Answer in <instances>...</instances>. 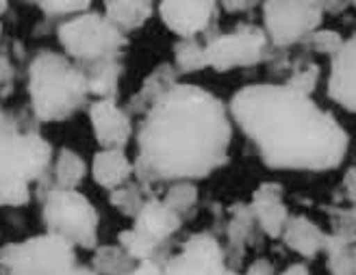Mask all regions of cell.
<instances>
[{
  "label": "cell",
  "mask_w": 356,
  "mask_h": 275,
  "mask_svg": "<svg viewBox=\"0 0 356 275\" xmlns=\"http://www.w3.org/2000/svg\"><path fill=\"white\" fill-rule=\"evenodd\" d=\"M85 176H87V165L81 158V154L76 150L63 148L52 158L48 189H76Z\"/></svg>",
  "instance_id": "cell-18"
},
{
  "label": "cell",
  "mask_w": 356,
  "mask_h": 275,
  "mask_svg": "<svg viewBox=\"0 0 356 275\" xmlns=\"http://www.w3.org/2000/svg\"><path fill=\"white\" fill-rule=\"evenodd\" d=\"M122 256H127L122 247H104L94 256V271L98 275H124L133 267H124Z\"/></svg>",
  "instance_id": "cell-22"
},
{
  "label": "cell",
  "mask_w": 356,
  "mask_h": 275,
  "mask_svg": "<svg viewBox=\"0 0 356 275\" xmlns=\"http://www.w3.org/2000/svg\"><path fill=\"white\" fill-rule=\"evenodd\" d=\"M181 226H183V217L174 212L165 201L148 199V201H144V206L139 208V212L135 217V226L131 230L137 236L144 238V241L161 249L168 238L172 234H176Z\"/></svg>",
  "instance_id": "cell-13"
},
{
  "label": "cell",
  "mask_w": 356,
  "mask_h": 275,
  "mask_svg": "<svg viewBox=\"0 0 356 275\" xmlns=\"http://www.w3.org/2000/svg\"><path fill=\"white\" fill-rule=\"evenodd\" d=\"M195 197H198V193H195V187L189 185V182H181V185H174L168 195H165V204L183 217V212L191 210V206L195 204Z\"/></svg>",
  "instance_id": "cell-23"
},
{
  "label": "cell",
  "mask_w": 356,
  "mask_h": 275,
  "mask_svg": "<svg viewBox=\"0 0 356 275\" xmlns=\"http://www.w3.org/2000/svg\"><path fill=\"white\" fill-rule=\"evenodd\" d=\"M13 81H15V67H13V61L7 57V54L0 52V96L11 94Z\"/></svg>",
  "instance_id": "cell-28"
},
{
  "label": "cell",
  "mask_w": 356,
  "mask_h": 275,
  "mask_svg": "<svg viewBox=\"0 0 356 275\" xmlns=\"http://www.w3.org/2000/svg\"><path fill=\"white\" fill-rule=\"evenodd\" d=\"M57 38L65 57L81 67L118 59L122 46L127 44L124 33H120L102 13H81L63 20Z\"/></svg>",
  "instance_id": "cell-6"
},
{
  "label": "cell",
  "mask_w": 356,
  "mask_h": 275,
  "mask_svg": "<svg viewBox=\"0 0 356 275\" xmlns=\"http://www.w3.org/2000/svg\"><path fill=\"white\" fill-rule=\"evenodd\" d=\"M343 185H346V193L348 197L356 204V167H352L348 174H346V180H343Z\"/></svg>",
  "instance_id": "cell-30"
},
{
  "label": "cell",
  "mask_w": 356,
  "mask_h": 275,
  "mask_svg": "<svg viewBox=\"0 0 356 275\" xmlns=\"http://www.w3.org/2000/svg\"><path fill=\"white\" fill-rule=\"evenodd\" d=\"M252 212L261 224L263 232L272 238H278L289 222V212L282 201L278 185H261L252 199Z\"/></svg>",
  "instance_id": "cell-15"
},
{
  "label": "cell",
  "mask_w": 356,
  "mask_h": 275,
  "mask_svg": "<svg viewBox=\"0 0 356 275\" xmlns=\"http://www.w3.org/2000/svg\"><path fill=\"white\" fill-rule=\"evenodd\" d=\"M7 9H9V3H5V0H0V15H5Z\"/></svg>",
  "instance_id": "cell-35"
},
{
  "label": "cell",
  "mask_w": 356,
  "mask_h": 275,
  "mask_svg": "<svg viewBox=\"0 0 356 275\" xmlns=\"http://www.w3.org/2000/svg\"><path fill=\"white\" fill-rule=\"evenodd\" d=\"M230 115L272 169L326 172L348 152L350 139L341 124L287 85H254L237 91Z\"/></svg>",
  "instance_id": "cell-1"
},
{
  "label": "cell",
  "mask_w": 356,
  "mask_h": 275,
  "mask_svg": "<svg viewBox=\"0 0 356 275\" xmlns=\"http://www.w3.org/2000/svg\"><path fill=\"white\" fill-rule=\"evenodd\" d=\"M76 267L74 247L48 232L0 249L5 275H70Z\"/></svg>",
  "instance_id": "cell-7"
},
{
  "label": "cell",
  "mask_w": 356,
  "mask_h": 275,
  "mask_svg": "<svg viewBox=\"0 0 356 275\" xmlns=\"http://www.w3.org/2000/svg\"><path fill=\"white\" fill-rule=\"evenodd\" d=\"M328 96L337 104L356 113V35L343 42L341 50L332 57Z\"/></svg>",
  "instance_id": "cell-14"
},
{
  "label": "cell",
  "mask_w": 356,
  "mask_h": 275,
  "mask_svg": "<svg viewBox=\"0 0 356 275\" xmlns=\"http://www.w3.org/2000/svg\"><path fill=\"white\" fill-rule=\"evenodd\" d=\"M0 111H3V104H0Z\"/></svg>",
  "instance_id": "cell-37"
},
{
  "label": "cell",
  "mask_w": 356,
  "mask_h": 275,
  "mask_svg": "<svg viewBox=\"0 0 356 275\" xmlns=\"http://www.w3.org/2000/svg\"><path fill=\"white\" fill-rule=\"evenodd\" d=\"M230 135L226 106L216 96L174 85L141 124L135 169L144 182L204 178L226 162Z\"/></svg>",
  "instance_id": "cell-2"
},
{
  "label": "cell",
  "mask_w": 356,
  "mask_h": 275,
  "mask_svg": "<svg viewBox=\"0 0 356 275\" xmlns=\"http://www.w3.org/2000/svg\"><path fill=\"white\" fill-rule=\"evenodd\" d=\"M85 76H87V87H89V96H98V100H113L115 91H118V78L122 65L118 59L111 61H102L96 65L83 67Z\"/></svg>",
  "instance_id": "cell-20"
},
{
  "label": "cell",
  "mask_w": 356,
  "mask_h": 275,
  "mask_svg": "<svg viewBox=\"0 0 356 275\" xmlns=\"http://www.w3.org/2000/svg\"><path fill=\"white\" fill-rule=\"evenodd\" d=\"M176 65L181 72H198L207 67L204 63V46H200L195 40H181L174 48Z\"/></svg>",
  "instance_id": "cell-21"
},
{
  "label": "cell",
  "mask_w": 356,
  "mask_h": 275,
  "mask_svg": "<svg viewBox=\"0 0 356 275\" xmlns=\"http://www.w3.org/2000/svg\"><path fill=\"white\" fill-rule=\"evenodd\" d=\"M133 162L122 150H100L92 160V176L106 191H118L133 174Z\"/></svg>",
  "instance_id": "cell-17"
},
{
  "label": "cell",
  "mask_w": 356,
  "mask_h": 275,
  "mask_svg": "<svg viewBox=\"0 0 356 275\" xmlns=\"http://www.w3.org/2000/svg\"><path fill=\"white\" fill-rule=\"evenodd\" d=\"M245 275H274V269L267 260H257L250 269L245 271Z\"/></svg>",
  "instance_id": "cell-31"
},
{
  "label": "cell",
  "mask_w": 356,
  "mask_h": 275,
  "mask_svg": "<svg viewBox=\"0 0 356 275\" xmlns=\"http://www.w3.org/2000/svg\"><path fill=\"white\" fill-rule=\"evenodd\" d=\"M124 275H165L163 265L156 262V260H144L139 262L137 267H133L131 271H127Z\"/></svg>",
  "instance_id": "cell-29"
},
{
  "label": "cell",
  "mask_w": 356,
  "mask_h": 275,
  "mask_svg": "<svg viewBox=\"0 0 356 275\" xmlns=\"http://www.w3.org/2000/svg\"><path fill=\"white\" fill-rule=\"evenodd\" d=\"M280 275H309V269L305 265H291V267L284 269Z\"/></svg>",
  "instance_id": "cell-32"
},
{
  "label": "cell",
  "mask_w": 356,
  "mask_h": 275,
  "mask_svg": "<svg viewBox=\"0 0 356 275\" xmlns=\"http://www.w3.org/2000/svg\"><path fill=\"white\" fill-rule=\"evenodd\" d=\"M282 241L287 243L289 249L298 251L305 258H315V256L326 249L328 236L319 230L311 219L307 217H289L287 226L282 230Z\"/></svg>",
  "instance_id": "cell-16"
},
{
  "label": "cell",
  "mask_w": 356,
  "mask_h": 275,
  "mask_svg": "<svg viewBox=\"0 0 356 275\" xmlns=\"http://www.w3.org/2000/svg\"><path fill=\"white\" fill-rule=\"evenodd\" d=\"M70 275H98V273L94 269H87V267H76Z\"/></svg>",
  "instance_id": "cell-34"
},
{
  "label": "cell",
  "mask_w": 356,
  "mask_h": 275,
  "mask_svg": "<svg viewBox=\"0 0 356 275\" xmlns=\"http://www.w3.org/2000/svg\"><path fill=\"white\" fill-rule=\"evenodd\" d=\"M42 219L48 234L72 247L94 249L98 243V210L76 189H48L42 195Z\"/></svg>",
  "instance_id": "cell-5"
},
{
  "label": "cell",
  "mask_w": 356,
  "mask_h": 275,
  "mask_svg": "<svg viewBox=\"0 0 356 275\" xmlns=\"http://www.w3.org/2000/svg\"><path fill=\"white\" fill-rule=\"evenodd\" d=\"M104 17L109 20L120 33H131L141 28L152 15V3H104Z\"/></svg>",
  "instance_id": "cell-19"
},
{
  "label": "cell",
  "mask_w": 356,
  "mask_h": 275,
  "mask_svg": "<svg viewBox=\"0 0 356 275\" xmlns=\"http://www.w3.org/2000/svg\"><path fill=\"white\" fill-rule=\"evenodd\" d=\"M159 15L163 24L183 40H193L202 33L216 17V5L213 3H181V0H165L159 5Z\"/></svg>",
  "instance_id": "cell-12"
},
{
  "label": "cell",
  "mask_w": 356,
  "mask_h": 275,
  "mask_svg": "<svg viewBox=\"0 0 356 275\" xmlns=\"http://www.w3.org/2000/svg\"><path fill=\"white\" fill-rule=\"evenodd\" d=\"M267 50V38L259 26H241L235 33L220 35L204 46V63L218 72L257 65Z\"/></svg>",
  "instance_id": "cell-8"
},
{
  "label": "cell",
  "mask_w": 356,
  "mask_h": 275,
  "mask_svg": "<svg viewBox=\"0 0 356 275\" xmlns=\"http://www.w3.org/2000/svg\"><path fill=\"white\" fill-rule=\"evenodd\" d=\"M33 122L35 117L0 111V206H26L33 185H38V195L50 187L52 145Z\"/></svg>",
  "instance_id": "cell-3"
},
{
  "label": "cell",
  "mask_w": 356,
  "mask_h": 275,
  "mask_svg": "<svg viewBox=\"0 0 356 275\" xmlns=\"http://www.w3.org/2000/svg\"><path fill=\"white\" fill-rule=\"evenodd\" d=\"M317 76H319V67L315 63H307L305 67H300L293 72V76L289 78L287 87H291L293 91L302 96H311V91H315V85H317Z\"/></svg>",
  "instance_id": "cell-25"
},
{
  "label": "cell",
  "mask_w": 356,
  "mask_h": 275,
  "mask_svg": "<svg viewBox=\"0 0 356 275\" xmlns=\"http://www.w3.org/2000/svg\"><path fill=\"white\" fill-rule=\"evenodd\" d=\"M254 3H224L226 9H250Z\"/></svg>",
  "instance_id": "cell-33"
},
{
  "label": "cell",
  "mask_w": 356,
  "mask_h": 275,
  "mask_svg": "<svg viewBox=\"0 0 356 275\" xmlns=\"http://www.w3.org/2000/svg\"><path fill=\"white\" fill-rule=\"evenodd\" d=\"M163 271L165 275H237L226 267L220 243L209 234L189 238L183 251L165 262Z\"/></svg>",
  "instance_id": "cell-10"
},
{
  "label": "cell",
  "mask_w": 356,
  "mask_h": 275,
  "mask_svg": "<svg viewBox=\"0 0 356 275\" xmlns=\"http://www.w3.org/2000/svg\"><path fill=\"white\" fill-rule=\"evenodd\" d=\"M38 7L48 15V17H70L87 13L92 9V3H83V0H52V3H38Z\"/></svg>",
  "instance_id": "cell-24"
},
{
  "label": "cell",
  "mask_w": 356,
  "mask_h": 275,
  "mask_svg": "<svg viewBox=\"0 0 356 275\" xmlns=\"http://www.w3.org/2000/svg\"><path fill=\"white\" fill-rule=\"evenodd\" d=\"M111 204L127 215H137L139 208L144 206V199H141V193L137 189H133L131 185H124L111 193Z\"/></svg>",
  "instance_id": "cell-26"
},
{
  "label": "cell",
  "mask_w": 356,
  "mask_h": 275,
  "mask_svg": "<svg viewBox=\"0 0 356 275\" xmlns=\"http://www.w3.org/2000/svg\"><path fill=\"white\" fill-rule=\"evenodd\" d=\"M89 122H92L96 141L102 145V150H122L133 135L131 117L115 104V100L92 102Z\"/></svg>",
  "instance_id": "cell-11"
},
{
  "label": "cell",
  "mask_w": 356,
  "mask_h": 275,
  "mask_svg": "<svg viewBox=\"0 0 356 275\" xmlns=\"http://www.w3.org/2000/svg\"><path fill=\"white\" fill-rule=\"evenodd\" d=\"M309 38H311V46L317 52L332 54V57L343 46V38H341L339 33H334V31H315L313 35H309Z\"/></svg>",
  "instance_id": "cell-27"
},
{
  "label": "cell",
  "mask_w": 356,
  "mask_h": 275,
  "mask_svg": "<svg viewBox=\"0 0 356 275\" xmlns=\"http://www.w3.org/2000/svg\"><path fill=\"white\" fill-rule=\"evenodd\" d=\"M265 31L274 46H291L309 38L322 22V5L317 3H265Z\"/></svg>",
  "instance_id": "cell-9"
},
{
  "label": "cell",
  "mask_w": 356,
  "mask_h": 275,
  "mask_svg": "<svg viewBox=\"0 0 356 275\" xmlns=\"http://www.w3.org/2000/svg\"><path fill=\"white\" fill-rule=\"evenodd\" d=\"M29 100L35 122H65L87 102L85 69L65 54L42 50L29 63Z\"/></svg>",
  "instance_id": "cell-4"
},
{
  "label": "cell",
  "mask_w": 356,
  "mask_h": 275,
  "mask_svg": "<svg viewBox=\"0 0 356 275\" xmlns=\"http://www.w3.org/2000/svg\"><path fill=\"white\" fill-rule=\"evenodd\" d=\"M0 40H3V22H0Z\"/></svg>",
  "instance_id": "cell-36"
}]
</instances>
